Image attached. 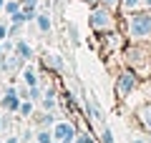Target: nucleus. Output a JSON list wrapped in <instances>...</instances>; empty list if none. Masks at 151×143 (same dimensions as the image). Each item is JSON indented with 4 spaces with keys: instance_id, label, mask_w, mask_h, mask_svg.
I'll return each instance as SVG.
<instances>
[{
    "instance_id": "1",
    "label": "nucleus",
    "mask_w": 151,
    "mask_h": 143,
    "mask_svg": "<svg viewBox=\"0 0 151 143\" xmlns=\"http://www.w3.org/2000/svg\"><path fill=\"white\" fill-rule=\"evenodd\" d=\"M126 23V35L136 43L151 40V8L149 10H136L124 18Z\"/></svg>"
},
{
    "instance_id": "2",
    "label": "nucleus",
    "mask_w": 151,
    "mask_h": 143,
    "mask_svg": "<svg viewBox=\"0 0 151 143\" xmlns=\"http://www.w3.org/2000/svg\"><path fill=\"white\" fill-rule=\"evenodd\" d=\"M126 63H129L131 70H136L139 73V78H149L151 75V50L146 45H141V43H131L129 48H126Z\"/></svg>"
},
{
    "instance_id": "3",
    "label": "nucleus",
    "mask_w": 151,
    "mask_h": 143,
    "mask_svg": "<svg viewBox=\"0 0 151 143\" xmlns=\"http://www.w3.org/2000/svg\"><path fill=\"white\" fill-rule=\"evenodd\" d=\"M88 25H91V30H93V33H111V30H116V25H119V18H116V10H111V8L101 5V3L91 5Z\"/></svg>"
},
{
    "instance_id": "4",
    "label": "nucleus",
    "mask_w": 151,
    "mask_h": 143,
    "mask_svg": "<svg viewBox=\"0 0 151 143\" xmlns=\"http://www.w3.org/2000/svg\"><path fill=\"white\" fill-rule=\"evenodd\" d=\"M139 83H141V78H139V73H136V70H131V68L119 70V75H116V85H113L116 98H119V101H126V98H129V95L139 88Z\"/></svg>"
},
{
    "instance_id": "5",
    "label": "nucleus",
    "mask_w": 151,
    "mask_h": 143,
    "mask_svg": "<svg viewBox=\"0 0 151 143\" xmlns=\"http://www.w3.org/2000/svg\"><path fill=\"white\" fill-rule=\"evenodd\" d=\"M50 131H53V138L60 143H76V136H78V131L70 121H55Z\"/></svg>"
},
{
    "instance_id": "6",
    "label": "nucleus",
    "mask_w": 151,
    "mask_h": 143,
    "mask_svg": "<svg viewBox=\"0 0 151 143\" xmlns=\"http://www.w3.org/2000/svg\"><path fill=\"white\" fill-rule=\"evenodd\" d=\"M20 90L15 88V85H8L5 93H3V98H0V108L8 113H18V108H20Z\"/></svg>"
},
{
    "instance_id": "7",
    "label": "nucleus",
    "mask_w": 151,
    "mask_h": 143,
    "mask_svg": "<svg viewBox=\"0 0 151 143\" xmlns=\"http://www.w3.org/2000/svg\"><path fill=\"white\" fill-rule=\"evenodd\" d=\"M40 63H43V68L50 70V73H63L65 70V63H63V58H60V53H53V50H48V53L40 55Z\"/></svg>"
},
{
    "instance_id": "8",
    "label": "nucleus",
    "mask_w": 151,
    "mask_h": 143,
    "mask_svg": "<svg viewBox=\"0 0 151 143\" xmlns=\"http://www.w3.org/2000/svg\"><path fill=\"white\" fill-rule=\"evenodd\" d=\"M136 118H139L141 128H144V131L151 136V103H144V106L136 108Z\"/></svg>"
},
{
    "instance_id": "9",
    "label": "nucleus",
    "mask_w": 151,
    "mask_h": 143,
    "mask_svg": "<svg viewBox=\"0 0 151 143\" xmlns=\"http://www.w3.org/2000/svg\"><path fill=\"white\" fill-rule=\"evenodd\" d=\"M35 28H38V33H40V35H48V33L53 30V20H50L48 13H38V18H35Z\"/></svg>"
},
{
    "instance_id": "10",
    "label": "nucleus",
    "mask_w": 151,
    "mask_h": 143,
    "mask_svg": "<svg viewBox=\"0 0 151 143\" xmlns=\"http://www.w3.org/2000/svg\"><path fill=\"white\" fill-rule=\"evenodd\" d=\"M15 53L20 55L23 60H33V58H35V53H33V48L28 45L25 40H18V38H15Z\"/></svg>"
},
{
    "instance_id": "11",
    "label": "nucleus",
    "mask_w": 151,
    "mask_h": 143,
    "mask_svg": "<svg viewBox=\"0 0 151 143\" xmlns=\"http://www.w3.org/2000/svg\"><path fill=\"white\" fill-rule=\"evenodd\" d=\"M53 123H55V116H53V111H45L40 118H35V126H38V128H48V126L53 128Z\"/></svg>"
},
{
    "instance_id": "12",
    "label": "nucleus",
    "mask_w": 151,
    "mask_h": 143,
    "mask_svg": "<svg viewBox=\"0 0 151 143\" xmlns=\"http://www.w3.org/2000/svg\"><path fill=\"white\" fill-rule=\"evenodd\" d=\"M86 111H88V116H91V121H101V118H103L101 108H98V106H96V101H91V98L86 101Z\"/></svg>"
},
{
    "instance_id": "13",
    "label": "nucleus",
    "mask_w": 151,
    "mask_h": 143,
    "mask_svg": "<svg viewBox=\"0 0 151 143\" xmlns=\"http://www.w3.org/2000/svg\"><path fill=\"white\" fill-rule=\"evenodd\" d=\"M33 108H35V103H33L30 98H25V101H20V108H18V116H23V118H30V116H33Z\"/></svg>"
},
{
    "instance_id": "14",
    "label": "nucleus",
    "mask_w": 151,
    "mask_h": 143,
    "mask_svg": "<svg viewBox=\"0 0 151 143\" xmlns=\"http://www.w3.org/2000/svg\"><path fill=\"white\" fill-rule=\"evenodd\" d=\"M139 5H141V0H121V8H119V10L124 13V15H129V13L139 10Z\"/></svg>"
},
{
    "instance_id": "15",
    "label": "nucleus",
    "mask_w": 151,
    "mask_h": 143,
    "mask_svg": "<svg viewBox=\"0 0 151 143\" xmlns=\"http://www.w3.org/2000/svg\"><path fill=\"white\" fill-rule=\"evenodd\" d=\"M35 141H38V143H53V141H55V138H53V131H50V128H38Z\"/></svg>"
},
{
    "instance_id": "16",
    "label": "nucleus",
    "mask_w": 151,
    "mask_h": 143,
    "mask_svg": "<svg viewBox=\"0 0 151 143\" xmlns=\"http://www.w3.org/2000/svg\"><path fill=\"white\" fill-rule=\"evenodd\" d=\"M23 80H25L28 85H38V70L30 68V65H28V68H23Z\"/></svg>"
},
{
    "instance_id": "17",
    "label": "nucleus",
    "mask_w": 151,
    "mask_h": 143,
    "mask_svg": "<svg viewBox=\"0 0 151 143\" xmlns=\"http://www.w3.org/2000/svg\"><path fill=\"white\" fill-rule=\"evenodd\" d=\"M23 18H25V23H35L38 18V5H23Z\"/></svg>"
},
{
    "instance_id": "18",
    "label": "nucleus",
    "mask_w": 151,
    "mask_h": 143,
    "mask_svg": "<svg viewBox=\"0 0 151 143\" xmlns=\"http://www.w3.org/2000/svg\"><path fill=\"white\" fill-rule=\"evenodd\" d=\"M40 103H43V108H45V111H53V108H55V95H48V93H43Z\"/></svg>"
},
{
    "instance_id": "19",
    "label": "nucleus",
    "mask_w": 151,
    "mask_h": 143,
    "mask_svg": "<svg viewBox=\"0 0 151 143\" xmlns=\"http://www.w3.org/2000/svg\"><path fill=\"white\" fill-rule=\"evenodd\" d=\"M20 3H15V0H5V8H3V10H5L8 13V15H13V13H18V10H20Z\"/></svg>"
},
{
    "instance_id": "20",
    "label": "nucleus",
    "mask_w": 151,
    "mask_h": 143,
    "mask_svg": "<svg viewBox=\"0 0 151 143\" xmlns=\"http://www.w3.org/2000/svg\"><path fill=\"white\" fill-rule=\"evenodd\" d=\"M68 35H70V43H73V45H78V43H81V38H78V30H76L73 23H68Z\"/></svg>"
},
{
    "instance_id": "21",
    "label": "nucleus",
    "mask_w": 151,
    "mask_h": 143,
    "mask_svg": "<svg viewBox=\"0 0 151 143\" xmlns=\"http://www.w3.org/2000/svg\"><path fill=\"white\" fill-rule=\"evenodd\" d=\"M101 143H116V141H113V131H111V128H103V131H101Z\"/></svg>"
},
{
    "instance_id": "22",
    "label": "nucleus",
    "mask_w": 151,
    "mask_h": 143,
    "mask_svg": "<svg viewBox=\"0 0 151 143\" xmlns=\"http://www.w3.org/2000/svg\"><path fill=\"white\" fill-rule=\"evenodd\" d=\"M76 143H96V141H93L91 133H78V136H76Z\"/></svg>"
},
{
    "instance_id": "23",
    "label": "nucleus",
    "mask_w": 151,
    "mask_h": 143,
    "mask_svg": "<svg viewBox=\"0 0 151 143\" xmlns=\"http://www.w3.org/2000/svg\"><path fill=\"white\" fill-rule=\"evenodd\" d=\"M101 5H106V8H111V10H119L121 8V0H98Z\"/></svg>"
},
{
    "instance_id": "24",
    "label": "nucleus",
    "mask_w": 151,
    "mask_h": 143,
    "mask_svg": "<svg viewBox=\"0 0 151 143\" xmlns=\"http://www.w3.org/2000/svg\"><path fill=\"white\" fill-rule=\"evenodd\" d=\"M20 28H23V23H13V25L8 28V35H10V38H18V33H20Z\"/></svg>"
},
{
    "instance_id": "25",
    "label": "nucleus",
    "mask_w": 151,
    "mask_h": 143,
    "mask_svg": "<svg viewBox=\"0 0 151 143\" xmlns=\"http://www.w3.org/2000/svg\"><path fill=\"white\" fill-rule=\"evenodd\" d=\"M8 38H10L8 35V25H0V40H8Z\"/></svg>"
},
{
    "instance_id": "26",
    "label": "nucleus",
    "mask_w": 151,
    "mask_h": 143,
    "mask_svg": "<svg viewBox=\"0 0 151 143\" xmlns=\"http://www.w3.org/2000/svg\"><path fill=\"white\" fill-rule=\"evenodd\" d=\"M5 128H8V118H5V116H3V113H0V133L5 131Z\"/></svg>"
},
{
    "instance_id": "27",
    "label": "nucleus",
    "mask_w": 151,
    "mask_h": 143,
    "mask_svg": "<svg viewBox=\"0 0 151 143\" xmlns=\"http://www.w3.org/2000/svg\"><path fill=\"white\" fill-rule=\"evenodd\" d=\"M23 5H38V0H20Z\"/></svg>"
},
{
    "instance_id": "28",
    "label": "nucleus",
    "mask_w": 151,
    "mask_h": 143,
    "mask_svg": "<svg viewBox=\"0 0 151 143\" xmlns=\"http://www.w3.org/2000/svg\"><path fill=\"white\" fill-rule=\"evenodd\" d=\"M3 55H5V43L0 40V58H3Z\"/></svg>"
},
{
    "instance_id": "29",
    "label": "nucleus",
    "mask_w": 151,
    "mask_h": 143,
    "mask_svg": "<svg viewBox=\"0 0 151 143\" xmlns=\"http://www.w3.org/2000/svg\"><path fill=\"white\" fill-rule=\"evenodd\" d=\"M3 143H18V136H10L8 141H3Z\"/></svg>"
},
{
    "instance_id": "30",
    "label": "nucleus",
    "mask_w": 151,
    "mask_h": 143,
    "mask_svg": "<svg viewBox=\"0 0 151 143\" xmlns=\"http://www.w3.org/2000/svg\"><path fill=\"white\" fill-rule=\"evenodd\" d=\"M83 3H88V5H96V3H98V0H83Z\"/></svg>"
},
{
    "instance_id": "31",
    "label": "nucleus",
    "mask_w": 151,
    "mask_h": 143,
    "mask_svg": "<svg viewBox=\"0 0 151 143\" xmlns=\"http://www.w3.org/2000/svg\"><path fill=\"white\" fill-rule=\"evenodd\" d=\"M144 5H146V8H151V0H144Z\"/></svg>"
},
{
    "instance_id": "32",
    "label": "nucleus",
    "mask_w": 151,
    "mask_h": 143,
    "mask_svg": "<svg viewBox=\"0 0 151 143\" xmlns=\"http://www.w3.org/2000/svg\"><path fill=\"white\" fill-rule=\"evenodd\" d=\"M134 143H146V141H141V138H134Z\"/></svg>"
},
{
    "instance_id": "33",
    "label": "nucleus",
    "mask_w": 151,
    "mask_h": 143,
    "mask_svg": "<svg viewBox=\"0 0 151 143\" xmlns=\"http://www.w3.org/2000/svg\"><path fill=\"white\" fill-rule=\"evenodd\" d=\"M3 8H5V0H0V10H3Z\"/></svg>"
},
{
    "instance_id": "34",
    "label": "nucleus",
    "mask_w": 151,
    "mask_h": 143,
    "mask_svg": "<svg viewBox=\"0 0 151 143\" xmlns=\"http://www.w3.org/2000/svg\"><path fill=\"white\" fill-rule=\"evenodd\" d=\"M53 143H60V141H53Z\"/></svg>"
},
{
    "instance_id": "35",
    "label": "nucleus",
    "mask_w": 151,
    "mask_h": 143,
    "mask_svg": "<svg viewBox=\"0 0 151 143\" xmlns=\"http://www.w3.org/2000/svg\"><path fill=\"white\" fill-rule=\"evenodd\" d=\"M30 143H38V141H30Z\"/></svg>"
}]
</instances>
